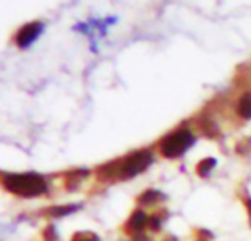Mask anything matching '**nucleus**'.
Returning a JSON list of instances; mask_svg holds the SVG:
<instances>
[{"mask_svg": "<svg viewBox=\"0 0 251 241\" xmlns=\"http://www.w3.org/2000/svg\"><path fill=\"white\" fill-rule=\"evenodd\" d=\"M215 166H216V159H213V158H206V159H203V161L197 165V174H199L200 177H207L209 172H210Z\"/></svg>", "mask_w": 251, "mask_h": 241, "instance_id": "obj_7", "label": "nucleus"}, {"mask_svg": "<svg viewBox=\"0 0 251 241\" xmlns=\"http://www.w3.org/2000/svg\"><path fill=\"white\" fill-rule=\"evenodd\" d=\"M3 187L13 194L22 197H35L43 194L47 190L46 180L34 172L26 174H3L1 175Z\"/></svg>", "mask_w": 251, "mask_h": 241, "instance_id": "obj_1", "label": "nucleus"}, {"mask_svg": "<svg viewBox=\"0 0 251 241\" xmlns=\"http://www.w3.org/2000/svg\"><path fill=\"white\" fill-rule=\"evenodd\" d=\"M165 241H176V239L175 237H169V239H166Z\"/></svg>", "mask_w": 251, "mask_h": 241, "instance_id": "obj_16", "label": "nucleus"}, {"mask_svg": "<svg viewBox=\"0 0 251 241\" xmlns=\"http://www.w3.org/2000/svg\"><path fill=\"white\" fill-rule=\"evenodd\" d=\"M71 241H100L99 236L94 234V233H90V231H79V233H75L72 240Z\"/></svg>", "mask_w": 251, "mask_h": 241, "instance_id": "obj_11", "label": "nucleus"}, {"mask_svg": "<svg viewBox=\"0 0 251 241\" xmlns=\"http://www.w3.org/2000/svg\"><path fill=\"white\" fill-rule=\"evenodd\" d=\"M88 172L87 171H74V172H71L69 174V177H68V188L69 190H74L76 186H78V183L82 180V177H85Z\"/></svg>", "mask_w": 251, "mask_h": 241, "instance_id": "obj_10", "label": "nucleus"}, {"mask_svg": "<svg viewBox=\"0 0 251 241\" xmlns=\"http://www.w3.org/2000/svg\"><path fill=\"white\" fill-rule=\"evenodd\" d=\"M160 199H163V196L156 191V190H147L143 196L138 197V202L143 205H151V203H157Z\"/></svg>", "mask_w": 251, "mask_h": 241, "instance_id": "obj_9", "label": "nucleus"}, {"mask_svg": "<svg viewBox=\"0 0 251 241\" xmlns=\"http://www.w3.org/2000/svg\"><path fill=\"white\" fill-rule=\"evenodd\" d=\"M153 162V155L150 150H138L125 159L116 161V178L128 180L134 178L140 172L146 171Z\"/></svg>", "mask_w": 251, "mask_h": 241, "instance_id": "obj_2", "label": "nucleus"}, {"mask_svg": "<svg viewBox=\"0 0 251 241\" xmlns=\"http://www.w3.org/2000/svg\"><path fill=\"white\" fill-rule=\"evenodd\" d=\"M194 143V137L190 130H178L168 135L160 143V152L163 156L174 159L182 156Z\"/></svg>", "mask_w": 251, "mask_h": 241, "instance_id": "obj_3", "label": "nucleus"}, {"mask_svg": "<svg viewBox=\"0 0 251 241\" xmlns=\"http://www.w3.org/2000/svg\"><path fill=\"white\" fill-rule=\"evenodd\" d=\"M201 127H203V131L209 135V137H215L216 134H218V127L210 121V119H206V121H203L201 122Z\"/></svg>", "mask_w": 251, "mask_h": 241, "instance_id": "obj_12", "label": "nucleus"}, {"mask_svg": "<svg viewBox=\"0 0 251 241\" xmlns=\"http://www.w3.org/2000/svg\"><path fill=\"white\" fill-rule=\"evenodd\" d=\"M147 222H149V219H147L146 214L143 211H135L134 215L131 216V219L128 221L126 227H128L129 233H134L137 236V234H140L146 228Z\"/></svg>", "mask_w": 251, "mask_h": 241, "instance_id": "obj_5", "label": "nucleus"}, {"mask_svg": "<svg viewBox=\"0 0 251 241\" xmlns=\"http://www.w3.org/2000/svg\"><path fill=\"white\" fill-rule=\"evenodd\" d=\"M246 206H247V209L250 211V215H251V199H249V200H246Z\"/></svg>", "mask_w": 251, "mask_h": 241, "instance_id": "obj_15", "label": "nucleus"}, {"mask_svg": "<svg viewBox=\"0 0 251 241\" xmlns=\"http://www.w3.org/2000/svg\"><path fill=\"white\" fill-rule=\"evenodd\" d=\"M160 225H162V219L156 215H153L150 219H149V227L151 231H159L160 230Z\"/></svg>", "mask_w": 251, "mask_h": 241, "instance_id": "obj_13", "label": "nucleus"}, {"mask_svg": "<svg viewBox=\"0 0 251 241\" xmlns=\"http://www.w3.org/2000/svg\"><path fill=\"white\" fill-rule=\"evenodd\" d=\"M78 209H79L78 206H53V208L47 209L46 212L50 216H65V215H69Z\"/></svg>", "mask_w": 251, "mask_h": 241, "instance_id": "obj_8", "label": "nucleus"}, {"mask_svg": "<svg viewBox=\"0 0 251 241\" xmlns=\"http://www.w3.org/2000/svg\"><path fill=\"white\" fill-rule=\"evenodd\" d=\"M238 113L240 116H243L244 119H250L251 118V93L244 94L240 100L238 105Z\"/></svg>", "mask_w": 251, "mask_h": 241, "instance_id": "obj_6", "label": "nucleus"}, {"mask_svg": "<svg viewBox=\"0 0 251 241\" xmlns=\"http://www.w3.org/2000/svg\"><path fill=\"white\" fill-rule=\"evenodd\" d=\"M44 237H46V240L47 241L57 240V234H56V231H54V227H53V225L47 227V230L44 231Z\"/></svg>", "mask_w": 251, "mask_h": 241, "instance_id": "obj_14", "label": "nucleus"}, {"mask_svg": "<svg viewBox=\"0 0 251 241\" xmlns=\"http://www.w3.org/2000/svg\"><path fill=\"white\" fill-rule=\"evenodd\" d=\"M41 31H43V24L41 22H31V24L22 27L19 29L18 35H16V44L21 49L28 47L29 44H32L38 38Z\"/></svg>", "mask_w": 251, "mask_h": 241, "instance_id": "obj_4", "label": "nucleus"}]
</instances>
